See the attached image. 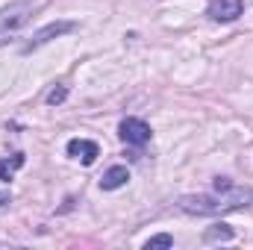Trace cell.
I'll return each instance as SVG.
<instances>
[{
  "instance_id": "6da1fadb",
  "label": "cell",
  "mask_w": 253,
  "mask_h": 250,
  "mask_svg": "<svg viewBox=\"0 0 253 250\" xmlns=\"http://www.w3.org/2000/svg\"><path fill=\"white\" fill-rule=\"evenodd\" d=\"M253 203V186H227L215 188L212 194H186L177 200V206L186 215H227L236 209H245Z\"/></svg>"
},
{
  "instance_id": "7a4b0ae2",
  "label": "cell",
  "mask_w": 253,
  "mask_h": 250,
  "mask_svg": "<svg viewBox=\"0 0 253 250\" xmlns=\"http://www.w3.org/2000/svg\"><path fill=\"white\" fill-rule=\"evenodd\" d=\"M33 12H36V3H33V0H15V3H9V6H3V9H0V44L12 42V39L30 24Z\"/></svg>"
},
{
  "instance_id": "3957f363",
  "label": "cell",
  "mask_w": 253,
  "mask_h": 250,
  "mask_svg": "<svg viewBox=\"0 0 253 250\" xmlns=\"http://www.w3.org/2000/svg\"><path fill=\"white\" fill-rule=\"evenodd\" d=\"M118 135L124 138L126 144H132V147H141V144H147L150 141V124L147 121H141V118H124L121 124H118Z\"/></svg>"
},
{
  "instance_id": "277c9868",
  "label": "cell",
  "mask_w": 253,
  "mask_h": 250,
  "mask_svg": "<svg viewBox=\"0 0 253 250\" xmlns=\"http://www.w3.org/2000/svg\"><path fill=\"white\" fill-rule=\"evenodd\" d=\"M242 12H245L242 0H212L209 9H206V15H209L212 21H218V24H230V21H236Z\"/></svg>"
},
{
  "instance_id": "5b68a950",
  "label": "cell",
  "mask_w": 253,
  "mask_h": 250,
  "mask_svg": "<svg viewBox=\"0 0 253 250\" xmlns=\"http://www.w3.org/2000/svg\"><path fill=\"white\" fill-rule=\"evenodd\" d=\"M74 30H77V24H74V21H56V24H47L44 30H39V33L33 36V42H30L24 50L42 47V44H47L50 39H59V36H65V33H74Z\"/></svg>"
},
{
  "instance_id": "8992f818",
  "label": "cell",
  "mask_w": 253,
  "mask_h": 250,
  "mask_svg": "<svg viewBox=\"0 0 253 250\" xmlns=\"http://www.w3.org/2000/svg\"><path fill=\"white\" fill-rule=\"evenodd\" d=\"M68 156L80 159L83 165H91L100 156V147H97V141H88V138H71L68 141Z\"/></svg>"
},
{
  "instance_id": "52a82bcc",
  "label": "cell",
  "mask_w": 253,
  "mask_h": 250,
  "mask_svg": "<svg viewBox=\"0 0 253 250\" xmlns=\"http://www.w3.org/2000/svg\"><path fill=\"white\" fill-rule=\"evenodd\" d=\"M126 180H129L126 165H112V168L100 177V188H103V191H115V188L126 186Z\"/></svg>"
},
{
  "instance_id": "ba28073f",
  "label": "cell",
  "mask_w": 253,
  "mask_h": 250,
  "mask_svg": "<svg viewBox=\"0 0 253 250\" xmlns=\"http://www.w3.org/2000/svg\"><path fill=\"white\" fill-rule=\"evenodd\" d=\"M24 162H27V159H24V153H15L12 159H0V180H3V183H9V180L15 177V171H18V168H24Z\"/></svg>"
},
{
  "instance_id": "9c48e42d",
  "label": "cell",
  "mask_w": 253,
  "mask_h": 250,
  "mask_svg": "<svg viewBox=\"0 0 253 250\" xmlns=\"http://www.w3.org/2000/svg\"><path fill=\"white\" fill-rule=\"evenodd\" d=\"M230 239H233V230L227 224H215L203 233V242H230Z\"/></svg>"
},
{
  "instance_id": "30bf717a",
  "label": "cell",
  "mask_w": 253,
  "mask_h": 250,
  "mask_svg": "<svg viewBox=\"0 0 253 250\" xmlns=\"http://www.w3.org/2000/svg\"><path fill=\"white\" fill-rule=\"evenodd\" d=\"M159 248H174V239L168 233H162V236H153V239L144 242V250H159Z\"/></svg>"
},
{
  "instance_id": "8fae6325",
  "label": "cell",
  "mask_w": 253,
  "mask_h": 250,
  "mask_svg": "<svg viewBox=\"0 0 253 250\" xmlns=\"http://www.w3.org/2000/svg\"><path fill=\"white\" fill-rule=\"evenodd\" d=\"M65 97H68V88H53V91L47 94V103H50V106H56V103H62Z\"/></svg>"
},
{
  "instance_id": "7c38bea8",
  "label": "cell",
  "mask_w": 253,
  "mask_h": 250,
  "mask_svg": "<svg viewBox=\"0 0 253 250\" xmlns=\"http://www.w3.org/2000/svg\"><path fill=\"white\" fill-rule=\"evenodd\" d=\"M9 200H12V197H9V191H0V206H6Z\"/></svg>"
}]
</instances>
